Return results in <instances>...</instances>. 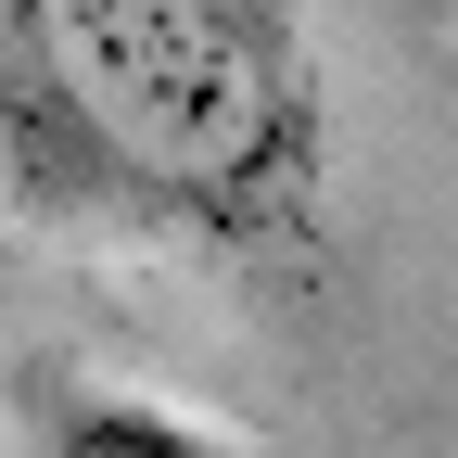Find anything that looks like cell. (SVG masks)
<instances>
[{
  "label": "cell",
  "mask_w": 458,
  "mask_h": 458,
  "mask_svg": "<svg viewBox=\"0 0 458 458\" xmlns=\"http://www.w3.org/2000/svg\"><path fill=\"white\" fill-rule=\"evenodd\" d=\"M0 191L38 229L280 267L331 229V64L293 0H0Z\"/></svg>",
  "instance_id": "obj_1"
},
{
  "label": "cell",
  "mask_w": 458,
  "mask_h": 458,
  "mask_svg": "<svg viewBox=\"0 0 458 458\" xmlns=\"http://www.w3.org/2000/svg\"><path fill=\"white\" fill-rule=\"evenodd\" d=\"M26 458H255V445H229L204 408L140 394V382H51Z\"/></svg>",
  "instance_id": "obj_2"
}]
</instances>
